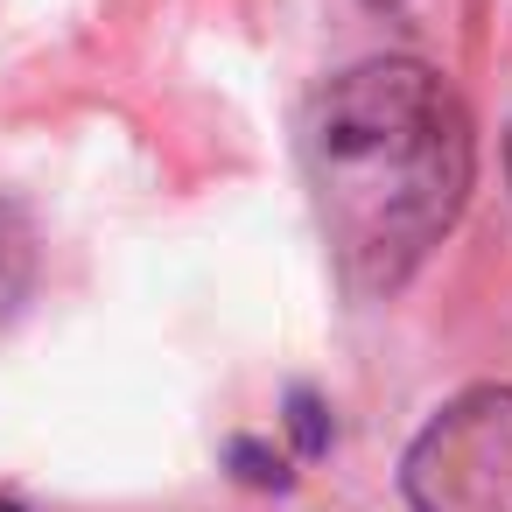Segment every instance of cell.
Listing matches in <instances>:
<instances>
[{
  "label": "cell",
  "mask_w": 512,
  "mask_h": 512,
  "mask_svg": "<svg viewBox=\"0 0 512 512\" xmlns=\"http://www.w3.org/2000/svg\"><path fill=\"white\" fill-rule=\"evenodd\" d=\"M470 113L442 71L372 57L330 78L302 120V176L351 295H393L456 225L470 190Z\"/></svg>",
  "instance_id": "cell-1"
},
{
  "label": "cell",
  "mask_w": 512,
  "mask_h": 512,
  "mask_svg": "<svg viewBox=\"0 0 512 512\" xmlns=\"http://www.w3.org/2000/svg\"><path fill=\"white\" fill-rule=\"evenodd\" d=\"M414 512H512V386L449 400L407 449Z\"/></svg>",
  "instance_id": "cell-2"
},
{
  "label": "cell",
  "mask_w": 512,
  "mask_h": 512,
  "mask_svg": "<svg viewBox=\"0 0 512 512\" xmlns=\"http://www.w3.org/2000/svg\"><path fill=\"white\" fill-rule=\"evenodd\" d=\"M0 512H15V505H8V498H0Z\"/></svg>",
  "instance_id": "cell-3"
}]
</instances>
